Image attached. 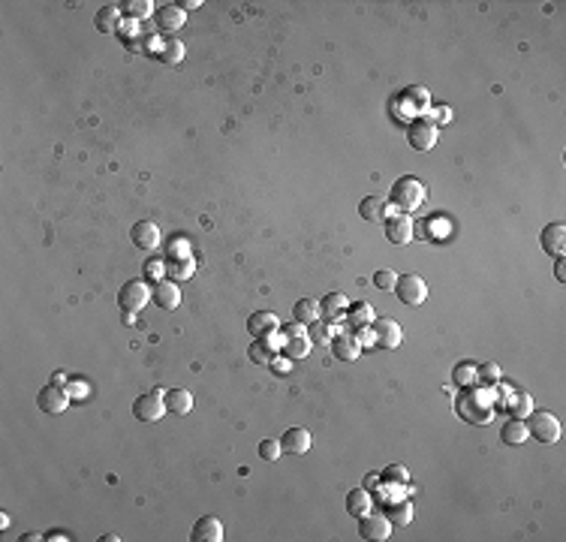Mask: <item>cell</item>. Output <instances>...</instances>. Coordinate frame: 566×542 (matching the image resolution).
Instances as JSON below:
<instances>
[{"label": "cell", "instance_id": "38", "mask_svg": "<svg viewBox=\"0 0 566 542\" xmlns=\"http://www.w3.org/2000/svg\"><path fill=\"white\" fill-rule=\"evenodd\" d=\"M470 383H476V365L464 361V365L455 368V386H470Z\"/></svg>", "mask_w": 566, "mask_h": 542}, {"label": "cell", "instance_id": "43", "mask_svg": "<svg viewBox=\"0 0 566 542\" xmlns=\"http://www.w3.org/2000/svg\"><path fill=\"white\" fill-rule=\"evenodd\" d=\"M554 278L566 280V262H563V256H558V265H554Z\"/></svg>", "mask_w": 566, "mask_h": 542}, {"label": "cell", "instance_id": "17", "mask_svg": "<svg viewBox=\"0 0 566 542\" xmlns=\"http://www.w3.org/2000/svg\"><path fill=\"white\" fill-rule=\"evenodd\" d=\"M277 329H281V319H277L271 310H256L253 317L247 319V331H251L253 338H268V335H274Z\"/></svg>", "mask_w": 566, "mask_h": 542}, {"label": "cell", "instance_id": "12", "mask_svg": "<svg viewBox=\"0 0 566 542\" xmlns=\"http://www.w3.org/2000/svg\"><path fill=\"white\" fill-rule=\"evenodd\" d=\"M130 239L139 250H154V247H160V229H157V223H151V220H139L130 229Z\"/></svg>", "mask_w": 566, "mask_h": 542}, {"label": "cell", "instance_id": "37", "mask_svg": "<svg viewBox=\"0 0 566 542\" xmlns=\"http://www.w3.org/2000/svg\"><path fill=\"white\" fill-rule=\"evenodd\" d=\"M395 283H398V271H392V269H380L373 274V287L377 289H395Z\"/></svg>", "mask_w": 566, "mask_h": 542}, {"label": "cell", "instance_id": "41", "mask_svg": "<svg viewBox=\"0 0 566 542\" xmlns=\"http://www.w3.org/2000/svg\"><path fill=\"white\" fill-rule=\"evenodd\" d=\"M352 338H356L362 347H377V340H373V331H371V326H356V331H352Z\"/></svg>", "mask_w": 566, "mask_h": 542}, {"label": "cell", "instance_id": "25", "mask_svg": "<svg viewBox=\"0 0 566 542\" xmlns=\"http://www.w3.org/2000/svg\"><path fill=\"white\" fill-rule=\"evenodd\" d=\"M292 319L301 322V326H311V322L320 319V301L313 299H299L292 304Z\"/></svg>", "mask_w": 566, "mask_h": 542}, {"label": "cell", "instance_id": "33", "mask_svg": "<svg viewBox=\"0 0 566 542\" xmlns=\"http://www.w3.org/2000/svg\"><path fill=\"white\" fill-rule=\"evenodd\" d=\"M509 413L515 416V419H527V416L533 413V398L527 395V392H515V395H512V407H509Z\"/></svg>", "mask_w": 566, "mask_h": 542}, {"label": "cell", "instance_id": "9", "mask_svg": "<svg viewBox=\"0 0 566 542\" xmlns=\"http://www.w3.org/2000/svg\"><path fill=\"white\" fill-rule=\"evenodd\" d=\"M458 413H461L467 422H479V425L491 422V416H494L488 398H482V395H464L461 401H458Z\"/></svg>", "mask_w": 566, "mask_h": 542}, {"label": "cell", "instance_id": "44", "mask_svg": "<svg viewBox=\"0 0 566 542\" xmlns=\"http://www.w3.org/2000/svg\"><path fill=\"white\" fill-rule=\"evenodd\" d=\"M386 476H389V479H401V482H404V479H407V470H401V467H389V470H386Z\"/></svg>", "mask_w": 566, "mask_h": 542}, {"label": "cell", "instance_id": "19", "mask_svg": "<svg viewBox=\"0 0 566 542\" xmlns=\"http://www.w3.org/2000/svg\"><path fill=\"white\" fill-rule=\"evenodd\" d=\"M151 299H154L163 310H175L181 304V292L172 280H157V287L151 289Z\"/></svg>", "mask_w": 566, "mask_h": 542}, {"label": "cell", "instance_id": "16", "mask_svg": "<svg viewBox=\"0 0 566 542\" xmlns=\"http://www.w3.org/2000/svg\"><path fill=\"white\" fill-rule=\"evenodd\" d=\"M539 244L545 253H554V256H563V247H566V226L563 223H549L539 235Z\"/></svg>", "mask_w": 566, "mask_h": 542}, {"label": "cell", "instance_id": "21", "mask_svg": "<svg viewBox=\"0 0 566 542\" xmlns=\"http://www.w3.org/2000/svg\"><path fill=\"white\" fill-rule=\"evenodd\" d=\"M347 308H350V301H347V296H341V292H329V296L320 301V313H325V319L329 322L343 319Z\"/></svg>", "mask_w": 566, "mask_h": 542}, {"label": "cell", "instance_id": "20", "mask_svg": "<svg viewBox=\"0 0 566 542\" xmlns=\"http://www.w3.org/2000/svg\"><path fill=\"white\" fill-rule=\"evenodd\" d=\"M332 353L338 356L341 361H356L362 356V344L352 335H334L332 340Z\"/></svg>", "mask_w": 566, "mask_h": 542}, {"label": "cell", "instance_id": "50", "mask_svg": "<svg viewBox=\"0 0 566 542\" xmlns=\"http://www.w3.org/2000/svg\"><path fill=\"white\" fill-rule=\"evenodd\" d=\"M22 539H24V542H36V539H43V534H36V530H31V534H24Z\"/></svg>", "mask_w": 566, "mask_h": 542}, {"label": "cell", "instance_id": "15", "mask_svg": "<svg viewBox=\"0 0 566 542\" xmlns=\"http://www.w3.org/2000/svg\"><path fill=\"white\" fill-rule=\"evenodd\" d=\"M281 449L286 455H304V452L311 449V431H308V428H290V431H283Z\"/></svg>", "mask_w": 566, "mask_h": 542}, {"label": "cell", "instance_id": "7", "mask_svg": "<svg viewBox=\"0 0 566 542\" xmlns=\"http://www.w3.org/2000/svg\"><path fill=\"white\" fill-rule=\"evenodd\" d=\"M70 401H73V395L66 392V389H61L57 383L45 386L43 392L36 395V407H40L43 413H49V416H61L66 407H70Z\"/></svg>", "mask_w": 566, "mask_h": 542}, {"label": "cell", "instance_id": "34", "mask_svg": "<svg viewBox=\"0 0 566 542\" xmlns=\"http://www.w3.org/2000/svg\"><path fill=\"white\" fill-rule=\"evenodd\" d=\"M157 58H160L163 63H178L181 58H184V45H181L178 40H169V43L160 49Z\"/></svg>", "mask_w": 566, "mask_h": 542}, {"label": "cell", "instance_id": "24", "mask_svg": "<svg viewBox=\"0 0 566 542\" xmlns=\"http://www.w3.org/2000/svg\"><path fill=\"white\" fill-rule=\"evenodd\" d=\"M94 24H97L100 33H118L121 27V6H103L97 18H94Z\"/></svg>", "mask_w": 566, "mask_h": 542}, {"label": "cell", "instance_id": "18", "mask_svg": "<svg viewBox=\"0 0 566 542\" xmlns=\"http://www.w3.org/2000/svg\"><path fill=\"white\" fill-rule=\"evenodd\" d=\"M359 217L368 223H382L389 217V202L380 196H364L359 202Z\"/></svg>", "mask_w": 566, "mask_h": 542}, {"label": "cell", "instance_id": "27", "mask_svg": "<svg viewBox=\"0 0 566 542\" xmlns=\"http://www.w3.org/2000/svg\"><path fill=\"white\" fill-rule=\"evenodd\" d=\"M308 338H311V344H325V347H332V340H334V329H332V322H311L308 326Z\"/></svg>", "mask_w": 566, "mask_h": 542}, {"label": "cell", "instance_id": "39", "mask_svg": "<svg viewBox=\"0 0 566 542\" xmlns=\"http://www.w3.org/2000/svg\"><path fill=\"white\" fill-rule=\"evenodd\" d=\"M389 521H392V525H410V521H412V506H410V503H398V506L392 509Z\"/></svg>", "mask_w": 566, "mask_h": 542}, {"label": "cell", "instance_id": "47", "mask_svg": "<svg viewBox=\"0 0 566 542\" xmlns=\"http://www.w3.org/2000/svg\"><path fill=\"white\" fill-rule=\"evenodd\" d=\"M160 269H163L160 262H151V265H148V274H151V278H160V274H163ZM160 280H163V278H160Z\"/></svg>", "mask_w": 566, "mask_h": 542}, {"label": "cell", "instance_id": "6", "mask_svg": "<svg viewBox=\"0 0 566 542\" xmlns=\"http://www.w3.org/2000/svg\"><path fill=\"white\" fill-rule=\"evenodd\" d=\"M151 301V289L145 280H127L118 292V304L121 310H130V313H139L145 304Z\"/></svg>", "mask_w": 566, "mask_h": 542}, {"label": "cell", "instance_id": "23", "mask_svg": "<svg viewBox=\"0 0 566 542\" xmlns=\"http://www.w3.org/2000/svg\"><path fill=\"white\" fill-rule=\"evenodd\" d=\"M347 512L352 518H362L371 512V491L368 488H352L347 494Z\"/></svg>", "mask_w": 566, "mask_h": 542}, {"label": "cell", "instance_id": "2", "mask_svg": "<svg viewBox=\"0 0 566 542\" xmlns=\"http://www.w3.org/2000/svg\"><path fill=\"white\" fill-rule=\"evenodd\" d=\"M437 139H440V127L431 118H416V121H410V127H407V142H410V148L412 151H431L437 145Z\"/></svg>", "mask_w": 566, "mask_h": 542}, {"label": "cell", "instance_id": "32", "mask_svg": "<svg viewBox=\"0 0 566 542\" xmlns=\"http://www.w3.org/2000/svg\"><path fill=\"white\" fill-rule=\"evenodd\" d=\"M347 319L352 322V326H371V322H373V310H371V304H364V301L350 304V308H347Z\"/></svg>", "mask_w": 566, "mask_h": 542}, {"label": "cell", "instance_id": "35", "mask_svg": "<svg viewBox=\"0 0 566 542\" xmlns=\"http://www.w3.org/2000/svg\"><path fill=\"white\" fill-rule=\"evenodd\" d=\"M500 365H494V361H488V365L482 368H476V379H482L485 386H494V383H500Z\"/></svg>", "mask_w": 566, "mask_h": 542}, {"label": "cell", "instance_id": "48", "mask_svg": "<svg viewBox=\"0 0 566 542\" xmlns=\"http://www.w3.org/2000/svg\"><path fill=\"white\" fill-rule=\"evenodd\" d=\"M84 395H88V389H84V386H79V383H75V386H73V398H84Z\"/></svg>", "mask_w": 566, "mask_h": 542}, {"label": "cell", "instance_id": "3", "mask_svg": "<svg viewBox=\"0 0 566 542\" xmlns=\"http://www.w3.org/2000/svg\"><path fill=\"white\" fill-rule=\"evenodd\" d=\"M163 413H169V410H166V395H160V389L139 395L136 404H133V416L142 422H157V419H163Z\"/></svg>", "mask_w": 566, "mask_h": 542}, {"label": "cell", "instance_id": "31", "mask_svg": "<svg viewBox=\"0 0 566 542\" xmlns=\"http://www.w3.org/2000/svg\"><path fill=\"white\" fill-rule=\"evenodd\" d=\"M166 269H169L172 278H178V280H190V278H193V259H190V256H178V259H169Z\"/></svg>", "mask_w": 566, "mask_h": 542}, {"label": "cell", "instance_id": "22", "mask_svg": "<svg viewBox=\"0 0 566 542\" xmlns=\"http://www.w3.org/2000/svg\"><path fill=\"white\" fill-rule=\"evenodd\" d=\"M166 410L172 416H187L193 410V395L187 389H169L166 392Z\"/></svg>", "mask_w": 566, "mask_h": 542}, {"label": "cell", "instance_id": "45", "mask_svg": "<svg viewBox=\"0 0 566 542\" xmlns=\"http://www.w3.org/2000/svg\"><path fill=\"white\" fill-rule=\"evenodd\" d=\"M178 6H181V9H184V13H187V9H199V6H202V0H181Z\"/></svg>", "mask_w": 566, "mask_h": 542}, {"label": "cell", "instance_id": "30", "mask_svg": "<svg viewBox=\"0 0 566 542\" xmlns=\"http://www.w3.org/2000/svg\"><path fill=\"white\" fill-rule=\"evenodd\" d=\"M151 13H154L151 0H124L121 3V15H130V18H148Z\"/></svg>", "mask_w": 566, "mask_h": 542}, {"label": "cell", "instance_id": "29", "mask_svg": "<svg viewBox=\"0 0 566 542\" xmlns=\"http://www.w3.org/2000/svg\"><path fill=\"white\" fill-rule=\"evenodd\" d=\"M311 338H290V340H283V356L286 359H308L311 353Z\"/></svg>", "mask_w": 566, "mask_h": 542}, {"label": "cell", "instance_id": "40", "mask_svg": "<svg viewBox=\"0 0 566 542\" xmlns=\"http://www.w3.org/2000/svg\"><path fill=\"white\" fill-rule=\"evenodd\" d=\"M268 368H271L277 377H286V374H290V370H292V359H286V356H274V359H271V365H268Z\"/></svg>", "mask_w": 566, "mask_h": 542}, {"label": "cell", "instance_id": "1", "mask_svg": "<svg viewBox=\"0 0 566 542\" xmlns=\"http://www.w3.org/2000/svg\"><path fill=\"white\" fill-rule=\"evenodd\" d=\"M422 199H425V187H422V181H416L412 175H404L398 178L395 184H392V193H389V202L398 208V211H416L422 205Z\"/></svg>", "mask_w": 566, "mask_h": 542}, {"label": "cell", "instance_id": "49", "mask_svg": "<svg viewBox=\"0 0 566 542\" xmlns=\"http://www.w3.org/2000/svg\"><path fill=\"white\" fill-rule=\"evenodd\" d=\"M124 322H127V326H136V313H130V310H124Z\"/></svg>", "mask_w": 566, "mask_h": 542}, {"label": "cell", "instance_id": "8", "mask_svg": "<svg viewBox=\"0 0 566 542\" xmlns=\"http://www.w3.org/2000/svg\"><path fill=\"white\" fill-rule=\"evenodd\" d=\"M359 536L371 539V542H382L392 536V521L389 515H380V512H368V515L359 518Z\"/></svg>", "mask_w": 566, "mask_h": 542}, {"label": "cell", "instance_id": "13", "mask_svg": "<svg viewBox=\"0 0 566 542\" xmlns=\"http://www.w3.org/2000/svg\"><path fill=\"white\" fill-rule=\"evenodd\" d=\"M157 27L163 33H175V31H181L184 27V22H187V13L181 9L178 3H169V6H160L157 9Z\"/></svg>", "mask_w": 566, "mask_h": 542}, {"label": "cell", "instance_id": "14", "mask_svg": "<svg viewBox=\"0 0 566 542\" xmlns=\"http://www.w3.org/2000/svg\"><path fill=\"white\" fill-rule=\"evenodd\" d=\"M190 539L193 542H220L223 539V525L214 515H202L190 530Z\"/></svg>", "mask_w": 566, "mask_h": 542}, {"label": "cell", "instance_id": "26", "mask_svg": "<svg viewBox=\"0 0 566 542\" xmlns=\"http://www.w3.org/2000/svg\"><path fill=\"white\" fill-rule=\"evenodd\" d=\"M500 437H503V443H509V446H521V443H527V422L524 419H509L503 425V431H500Z\"/></svg>", "mask_w": 566, "mask_h": 542}, {"label": "cell", "instance_id": "10", "mask_svg": "<svg viewBox=\"0 0 566 542\" xmlns=\"http://www.w3.org/2000/svg\"><path fill=\"white\" fill-rule=\"evenodd\" d=\"M395 292L404 304H412V308H416V304H422L428 299V283L422 280L419 274H404V278H398Z\"/></svg>", "mask_w": 566, "mask_h": 542}, {"label": "cell", "instance_id": "28", "mask_svg": "<svg viewBox=\"0 0 566 542\" xmlns=\"http://www.w3.org/2000/svg\"><path fill=\"white\" fill-rule=\"evenodd\" d=\"M251 361H256V365H271V359L277 356V349L268 344L265 338H256V344H251Z\"/></svg>", "mask_w": 566, "mask_h": 542}, {"label": "cell", "instance_id": "4", "mask_svg": "<svg viewBox=\"0 0 566 542\" xmlns=\"http://www.w3.org/2000/svg\"><path fill=\"white\" fill-rule=\"evenodd\" d=\"M371 331H373L377 347H382V349H398L401 340H404V329H401L398 319H392V317H380V319L373 317Z\"/></svg>", "mask_w": 566, "mask_h": 542}, {"label": "cell", "instance_id": "36", "mask_svg": "<svg viewBox=\"0 0 566 542\" xmlns=\"http://www.w3.org/2000/svg\"><path fill=\"white\" fill-rule=\"evenodd\" d=\"M281 452H283L281 449V440H262V443H259V458L268 461V464L281 458Z\"/></svg>", "mask_w": 566, "mask_h": 542}, {"label": "cell", "instance_id": "46", "mask_svg": "<svg viewBox=\"0 0 566 542\" xmlns=\"http://www.w3.org/2000/svg\"><path fill=\"white\" fill-rule=\"evenodd\" d=\"M449 118H452V112H449V109H440V112H437V121H434V123L440 127V123H443V121H449Z\"/></svg>", "mask_w": 566, "mask_h": 542}, {"label": "cell", "instance_id": "11", "mask_svg": "<svg viewBox=\"0 0 566 542\" xmlns=\"http://www.w3.org/2000/svg\"><path fill=\"white\" fill-rule=\"evenodd\" d=\"M382 226H386V239L392 244H410L416 239V223H412L407 214H392L382 220Z\"/></svg>", "mask_w": 566, "mask_h": 542}, {"label": "cell", "instance_id": "42", "mask_svg": "<svg viewBox=\"0 0 566 542\" xmlns=\"http://www.w3.org/2000/svg\"><path fill=\"white\" fill-rule=\"evenodd\" d=\"M286 338H308V326H301V322H290V326L283 329Z\"/></svg>", "mask_w": 566, "mask_h": 542}, {"label": "cell", "instance_id": "5", "mask_svg": "<svg viewBox=\"0 0 566 542\" xmlns=\"http://www.w3.org/2000/svg\"><path fill=\"white\" fill-rule=\"evenodd\" d=\"M527 434L539 443H558L560 440V422L551 413H530L527 419Z\"/></svg>", "mask_w": 566, "mask_h": 542}]
</instances>
